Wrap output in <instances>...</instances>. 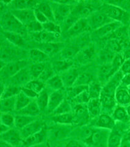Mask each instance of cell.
Segmentation results:
<instances>
[{
	"label": "cell",
	"mask_w": 130,
	"mask_h": 147,
	"mask_svg": "<svg viewBox=\"0 0 130 147\" xmlns=\"http://www.w3.org/2000/svg\"><path fill=\"white\" fill-rule=\"evenodd\" d=\"M37 119L38 118L36 117H30L18 114L15 117V127L17 129L21 130Z\"/></svg>",
	"instance_id": "cell-26"
},
{
	"label": "cell",
	"mask_w": 130,
	"mask_h": 147,
	"mask_svg": "<svg viewBox=\"0 0 130 147\" xmlns=\"http://www.w3.org/2000/svg\"><path fill=\"white\" fill-rule=\"evenodd\" d=\"M64 147H87V146L80 140L72 139L67 142Z\"/></svg>",
	"instance_id": "cell-53"
},
{
	"label": "cell",
	"mask_w": 130,
	"mask_h": 147,
	"mask_svg": "<svg viewBox=\"0 0 130 147\" xmlns=\"http://www.w3.org/2000/svg\"><path fill=\"white\" fill-rule=\"evenodd\" d=\"M34 13L36 20H38L39 22H40L41 24H45V23L49 21L48 20V18L45 16V15L43 14L40 11H39L38 9H34Z\"/></svg>",
	"instance_id": "cell-54"
},
{
	"label": "cell",
	"mask_w": 130,
	"mask_h": 147,
	"mask_svg": "<svg viewBox=\"0 0 130 147\" xmlns=\"http://www.w3.org/2000/svg\"><path fill=\"white\" fill-rule=\"evenodd\" d=\"M13 10H34L40 2L37 1H11Z\"/></svg>",
	"instance_id": "cell-24"
},
{
	"label": "cell",
	"mask_w": 130,
	"mask_h": 147,
	"mask_svg": "<svg viewBox=\"0 0 130 147\" xmlns=\"http://www.w3.org/2000/svg\"><path fill=\"white\" fill-rule=\"evenodd\" d=\"M87 107L91 119H95L101 114L102 105L100 98L90 99L87 104Z\"/></svg>",
	"instance_id": "cell-21"
},
{
	"label": "cell",
	"mask_w": 130,
	"mask_h": 147,
	"mask_svg": "<svg viewBox=\"0 0 130 147\" xmlns=\"http://www.w3.org/2000/svg\"><path fill=\"white\" fill-rule=\"evenodd\" d=\"M92 76L89 73H82L79 74L77 79L73 86L78 85H89L92 81Z\"/></svg>",
	"instance_id": "cell-47"
},
{
	"label": "cell",
	"mask_w": 130,
	"mask_h": 147,
	"mask_svg": "<svg viewBox=\"0 0 130 147\" xmlns=\"http://www.w3.org/2000/svg\"><path fill=\"white\" fill-rule=\"evenodd\" d=\"M3 34L5 38L9 41V42L13 44L18 47H21L24 44V41H23V37L21 35L15 33H12V32H6L4 31Z\"/></svg>",
	"instance_id": "cell-32"
},
{
	"label": "cell",
	"mask_w": 130,
	"mask_h": 147,
	"mask_svg": "<svg viewBox=\"0 0 130 147\" xmlns=\"http://www.w3.org/2000/svg\"><path fill=\"white\" fill-rule=\"evenodd\" d=\"M72 112V109L70 104L69 103L67 100L65 99L63 102L59 105V107L54 110V112L53 113L54 114V115H57Z\"/></svg>",
	"instance_id": "cell-46"
},
{
	"label": "cell",
	"mask_w": 130,
	"mask_h": 147,
	"mask_svg": "<svg viewBox=\"0 0 130 147\" xmlns=\"http://www.w3.org/2000/svg\"><path fill=\"white\" fill-rule=\"evenodd\" d=\"M108 129L94 127V132L85 145L89 147H107L109 133Z\"/></svg>",
	"instance_id": "cell-4"
},
{
	"label": "cell",
	"mask_w": 130,
	"mask_h": 147,
	"mask_svg": "<svg viewBox=\"0 0 130 147\" xmlns=\"http://www.w3.org/2000/svg\"><path fill=\"white\" fill-rule=\"evenodd\" d=\"M25 27L26 28L27 31H29L31 33H38L44 30L42 24H41L38 20L33 21Z\"/></svg>",
	"instance_id": "cell-50"
},
{
	"label": "cell",
	"mask_w": 130,
	"mask_h": 147,
	"mask_svg": "<svg viewBox=\"0 0 130 147\" xmlns=\"http://www.w3.org/2000/svg\"><path fill=\"white\" fill-rule=\"evenodd\" d=\"M87 20L90 30L93 31H95L102 26L114 22L108 16H106L105 13L100 11H95L92 13L87 18Z\"/></svg>",
	"instance_id": "cell-5"
},
{
	"label": "cell",
	"mask_w": 130,
	"mask_h": 147,
	"mask_svg": "<svg viewBox=\"0 0 130 147\" xmlns=\"http://www.w3.org/2000/svg\"><path fill=\"white\" fill-rule=\"evenodd\" d=\"M115 121L112 116L108 114L101 113L100 115L94 119L93 126L111 131L115 127Z\"/></svg>",
	"instance_id": "cell-11"
},
{
	"label": "cell",
	"mask_w": 130,
	"mask_h": 147,
	"mask_svg": "<svg viewBox=\"0 0 130 147\" xmlns=\"http://www.w3.org/2000/svg\"><path fill=\"white\" fill-rule=\"evenodd\" d=\"M21 91L23 92L26 96L29 98L30 99L34 100V99H36L38 97L39 94L36 93L35 91H34L33 90H32L28 88H27L26 86H23L21 88Z\"/></svg>",
	"instance_id": "cell-52"
},
{
	"label": "cell",
	"mask_w": 130,
	"mask_h": 147,
	"mask_svg": "<svg viewBox=\"0 0 130 147\" xmlns=\"http://www.w3.org/2000/svg\"><path fill=\"white\" fill-rule=\"evenodd\" d=\"M105 2L117 6L130 13V1H106Z\"/></svg>",
	"instance_id": "cell-51"
},
{
	"label": "cell",
	"mask_w": 130,
	"mask_h": 147,
	"mask_svg": "<svg viewBox=\"0 0 130 147\" xmlns=\"http://www.w3.org/2000/svg\"><path fill=\"white\" fill-rule=\"evenodd\" d=\"M95 56V49L94 46L88 45L82 50L80 55V59L82 62H89Z\"/></svg>",
	"instance_id": "cell-40"
},
{
	"label": "cell",
	"mask_w": 130,
	"mask_h": 147,
	"mask_svg": "<svg viewBox=\"0 0 130 147\" xmlns=\"http://www.w3.org/2000/svg\"><path fill=\"white\" fill-rule=\"evenodd\" d=\"M49 96L50 95H48L47 91L44 89L39 94L38 97L36 99V102L38 104L39 108L41 112L44 111V110L47 109Z\"/></svg>",
	"instance_id": "cell-37"
},
{
	"label": "cell",
	"mask_w": 130,
	"mask_h": 147,
	"mask_svg": "<svg viewBox=\"0 0 130 147\" xmlns=\"http://www.w3.org/2000/svg\"><path fill=\"white\" fill-rule=\"evenodd\" d=\"M30 57L32 60L35 61L36 63H44L49 58L48 55L39 49L31 50L30 51Z\"/></svg>",
	"instance_id": "cell-33"
},
{
	"label": "cell",
	"mask_w": 130,
	"mask_h": 147,
	"mask_svg": "<svg viewBox=\"0 0 130 147\" xmlns=\"http://www.w3.org/2000/svg\"><path fill=\"white\" fill-rule=\"evenodd\" d=\"M1 25L4 31L18 33L21 36L26 34L27 30L12 12H6L1 17Z\"/></svg>",
	"instance_id": "cell-3"
},
{
	"label": "cell",
	"mask_w": 130,
	"mask_h": 147,
	"mask_svg": "<svg viewBox=\"0 0 130 147\" xmlns=\"http://www.w3.org/2000/svg\"><path fill=\"white\" fill-rule=\"evenodd\" d=\"M55 22L62 23L71 13L73 10L72 5L59 3L56 1L50 3Z\"/></svg>",
	"instance_id": "cell-6"
},
{
	"label": "cell",
	"mask_w": 130,
	"mask_h": 147,
	"mask_svg": "<svg viewBox=\"0 0 130 147\" xmlns=\"http://www.w3.org/2000/svg\"><path fill=\"white\" fill-rule=\"evenodd\" d=\"M32 38L37 42H40L42 44L49 43V42H56L55 41L59 36V35L55 34L53 33H49L45 30L38 32V33H31Z\"/></svg>",
	"instance_id": "cell-19"
},
{
	"label": "cell",
	"mask_w": 130,
	"mask_h": 147,
	"mask_svg": "<svg viewBox=\"0 0 130 147\" xmlns=\"http://www.w3.org/2000/svg\"><path fill=\"white\" fill-rule=\"evenodd\" d=\"M112 117L115 122H130V117L127 111L126 107L117 105L112 114Z\"/></svg>",
	"instance_id": "cell-23"
},
{
	"label": "cell",
	"mask_w": 130,
	"mask_h": 147,
	"mask_svg": "<svg viewBox=\"0 0 130 147\" xmlns=\"http://www.w3.org/2000/svg\"><path fill=\"white\" fill-rule=\"evenodd\" d=\"M120 71L123 74V75H127L130 74V59L125 60L120 68Z\"/></svg>",
	"instance_id": "cell-56"
},
{
	"label": "cell",
	"mask_w": 130,
	"mask_h": 147,
	"mask_svg": "<svg viewBox=\"0 0 130 147\" xmlns=\"http://www.w3.org/2000/svg\"><path fill=\"white\" fill-rule=\"evenodd\" d=\"M29 147H45V146L44 144H40V145H38L29 146Z\"/></svg>",
	"instance_id": "cell-60"
},
{
	"label": "cell",
	"mask_w": 130,
	"mask_h": 147,
	"mask_svg": "<svg viewBox=\"0 0 130 147\" xmlns=\"http://www.w3.org/2000/svg\"><path fill=\"white\" fill-rule=\"evenodd\" d=\"M88 90V85H78L73 86L70 88H68L67 91V98L70 99H73L78 95L82 93L83 91Z\"/></svg>",
	"instance_id": "cell-41"
},
{
	"label": "cell",
	"mask_w": 130,
	"mask_h": 147,
	"mask_svg": "<svg viewBox=\"0 0 130 147\" xmlns=\"http://www.w3.org/2000/svg\"><path fill=\"white\" fill-rule=\"evenodd\" d=\"M26 65V61L23 60L12 61L5 64L4 66L1 67V77L3 79H11L23 68H25Z\"/></svg>",
	"instance_id": "cell-8"
},
{
	"label": "cell",
	"mask_w": 130,
	"mask_h": 147,
	"mask_svg": "<svg viewBox=\"0 0 130 147\" xmlns=\"http://www.w3.org/2000/svg\"><path fill=\"white\" fill-rule=\"evenodd\" d=\"M117 53L112 52L108 48L105 47L101 50L99 55V59L100 62H101V65L104 64H108L112 63L114 57Z\"/></svg>",
	"instance_id": "cell-36"
},
{
	"label": "cell",
	"mask_w": 130,
	"mask_h": 147,
	"mask_svg": "<svg viewBox=\"0 0 130 147\" xmlns=\"http://www.w3.org/2000/svg\"><path fill=\"white\" fill-rule=\"evenodd\" d=\"M115 100L118 105L127 107L130 105V88L120 84L115 93Z\"/></svg>",
	"instance_id": "cell-10"
},
{
	"label": "cell",
	"mask_w": 130,
	"mask_h": 147,
	"mask_svg": "<svg viewBox=\"0 0 130 147\" xmlns=\"http://www.w3.org/2000/svg\"><path fill=\"white\" fill-rule=\"evenodd\" d=\"M12 14L19 20L24 26H27L30 23L36 20L34 10H13Z\"/></svg>",
	"instance_id": "cell-14"
},
{
	"label": "cell",
	"mask_w": 130,
	"mask_h": 147,
	"mask_svg": "<svg viewBox=\"0 0 130 147\" xmlns=\"http://www.w3.org/2000/svg\"><path fill=\"white\" fill-rule=\"evenodd\" d=\"M99 11L105 13L113 21L121 23L123 25H127L130 21V13L105 1L102 3Z\"/></svg>",
	"instance_id": "cell-2"
},
{
	"label": "cell",
	"mask_w": 130,
	"mask_h": 147,
	"mask_svg": "<svg viewBox=\"0 0 130 147\" xmlns=\"http://www.w3.org/2000/svg\"><path fill=\"white\" fill-rule=\"evenodd\" d=\"M122 84L124 86H128L130 85V74H129L125 75L123 76L121 82V84Z\"/></svg>",
	"instance_id": "cell-57"
},
{
	"label": "cell",
	"mask_w": 130,
	"mask_h": 147,
	"mask_svg": "<svg viewBox=\"0 0 130 147\" xmlns=\"http://www.w3.org/2000/svg\"><path fill=\"white\" fill-rule=\"evenodd\" d=\"M1 139L5 141L13 146H18L23 140L20 130L11 128L7 132L1 134Z\"/></svg>",
	"instance_id": "cell-12"
},
{
	"label": "cell",
	"mask_w": 130,
	"mask_h": 147,
	"mask_svg": "<svg viewBox=\"0 0 130 147\" xmlns=\"http://www.w3.org/2000/svg\"><path fill=\"white\" fill-rule=\"evenodd\" d=\"M23 86H26L27 88L33 90L36 93L39 94L41 91L44 90L45 85L44 83L42 82L39 80H31Z\"/></svg>",
	"instance_id": "cell-45"
},
{
	"label": "cell",
	"mask_w": 130,
	"mask_h": 147,
	"mask_svg": "<svg viewBox=\"0 0 130 147\" xmlns=\"http://www.w3.org/2000/svg\"><path fill=\"white\" fill-rule=\"evenodd\" d=\"M12 83V85L19 86L20 85H26L27 83L32 80L29 69L23 68L16 74L11 78Z\"/></svg>",
	"instance_id": "cell-17"
},
{
	"label": "cell",
	"mask_w": 130,
	"mask_h": 147,
	"mask_svg": "<svg viewBox=\"0 0 130 147\" xmlns=\"http://www.w3.org/2000/svg\"><path fill=\"white\" fill-rule=\"evenodd\" d=\"M40 110L39 108L38 104L36 102V99L32 100L31 102L23 108L20 111H18V114L23 115L30 116V117H37L39 115Z\"/></svg>",
	"instance_id": "cell-25"
},
{
	"label": "cell",
	"mask_w": 130,
	"mask_h": 147,
	"mask_svg": "<svg viewBox=\"0 0 130 147\" xmlns=\"http://www.w3.org/2000/svg\"><path fill=\"white\" fill-rule=\"evenodd\" d=\"M52 119L53 121L60 124V125H71V124H73L74 122V115L72 112L70 113L54 115Z\"/></svg>",
	"instance_id": "cell-29"
},
{
	"label": "cell",
	"mask_w": 130,
	"mask_h": 147,
	"mask_svg": "<svg viewBox=\"0 0 130 147\" xmlns=\"http://www.w3.org/2000/svg\"><path fill=\"white\" fill-rule=\"evenodd\" d=\"M64 45L62 43L57 42H49L41 44L39 46V49L48 56L50 55H53L58 52H61L64 48Z\"/></svg>",
	"instance_id": "cell-22"
},
{
	"label": "cell",
	"mask_w": 130,
	"mask_h": 147,
	"mask_svg": "<svg viewBox=\"0 0 130 147\" xmlns=\"http://www.w3.org/2000/svg\"><path fill=\"white\" fill-rule=\"evenodd\" d=\"M10 129L11 128L6 125H3V124H1V134H3V133L7 132V131Z\"/></svg>",
	"instance_id": "cell-59"
},
{
	"label": "cell",
	"mask_w": 130,
	"mask_h": 147,
	"mask_svg": "<svg viewBox=\"0 0 130 147\" xmlns=\"http://www.w3.org/2000/svg\"><path fill=\"white\" fill-rule=\"evenodd\" d=\"M80 52V48L78 46H69L64 47L60 52L61 59L72 60V59L77 55Z\"/></svg>",
	"instance_id": "cell-27"
},
{
	"label": "cell",
	"mask_w": 130,
	"mask_h": 147,
	"mask_svg": "<svg viewBox=\"0 0 130 147\" xmlns=\"http://www.w3.org/2000/svg\"><path fill=\"white\" fill-rule=\"evenodd\" d=\"M105 47L108 48L115 53H119L123 50V46L121 41L116 39L108 40Z\"/></svg>",
	"instance_id": "cell-42"
},
{
	"label": "cell",
	"mask_w": 130,
	"mask_h": 147,
	"mask_svg": "<svg viewBox=\"0 0 130 147\" xmlns=\"http://www.w3.org/2000/svg\"><path fill=\"white\" fill-rule=\"evenodd\" d=\"M124 75L120 69L105 84L101 92L100 99L102 105V112L112 115L117 104L115 100V93L117 87L121 84Z\"/></svg>",
	"instance_id": "cell-1"
},
{
	"label": "cell",
	"mask_w": 130,
	"mask_h": 147,
	"mask_svg": "<svg viewBox=\"0 0 130 147\" xmlns=\"http://www.w3.org/2000/svg\"><path fill=\"white\" fill-rule=\"evenodd\" d=\"M16 96L12 98L1 99V112L10 113L15 110Z\"/></svg>",
	"instance_id": "cell-28"
},
{
	"label": "cell",
	"mask_w": 130,
	"mask_h": 147,
	"mask_svg": "<svg viewBox=\"0 0 130 147\" xmlns=\"http://www.w3.org/2000/svg\"><path fill=\"white\" fill-rule=\"evenodd\" d=\"M15 147H18V146H15Z\"/></svg>",
	"instance_id": "cell-63"
},
{
	"label": "cell",
	"mask_w": 130,
	"mask_h": 147,
	"mask_svg": "<svg viewBox=\"0 0 130 147\" xmlns=\"http://www.w3.org/2000/svg\"><path fill=\"white\" fill-rule=\"evenodd\" d=\"M44 63H36L32 65L29 69L32 79H39L45 69Z\"/></svg>",
	"instance_id": "cell-43"
},
{
	"label": "cell",
	"mask_w": 130,
	"mask_h": 147,
	"mask_svg": "<svg viewBox=\"0 0 130 147\" xmlns=\"http://www.w3.org/2000/svg\"><path fill=\"white\" fill-rule=\"evenodd\" d=\"M103 86L99 82L92 80L88 85V92H89L90 99L100 98L101 92Z\"/></svg>",
	"instance_id": "cell-31"
},
{
	"label": "cell",
	"mask_w": 130,
	"mask_h": 147,
	"mask_svg": "<svg viewBox=\"0 0 130 147\" xmlns=\"http://www.w3.org/2000/svg\"><path fill=\"white\" fill-rule=\"evenodd\" d=\"M120 147H130V130L123 135Z\"/></svg>",
	"instance_id": "cell-55"
},
{
	"label": "cell",
	"mask_w": 130,
	"mask_h": 147,
	"mask_svg": "<svg viewBox=\"0 0 130 147\" xmlns=\"http://www.w3.org/2000/svg\"><path fill=\"white\" fill-rule=\"evenodd\" d=\"M46 138H47V132L44 127L42 130L23 140V144L26 147L42 144H44Z\"/></svg>",
	"instance_id": "cell-18"
},
{
	"label": "cell",
	"mask_w": 130,
	"mask_h": 147,
	"mask_svg": "<svg viewBox=\"0 0 130 147\" xmlns=\"http://www.w3.org/2000/svg\"><path fill=\"white\" fill-rule=\"evenodd\" d=\"M128 38L130 40V26L128 28Z\"/></svg>",
	"instance_id": "cell-62"
},
{
	"label": "cell",
	"mask_w": 130,
	"mask_h": 147,
	"mask_svg": "<svg viewBox=\"0 0 130 147\" xmlns=\"http://www.w3.org/2000/svg\"><path fill=\"white\" fill-rule=\"evenodd\" d=\"M44 127V123L37 119L36 120L31 123L28 125L20 130L23 140H24L32 135L39 132L42 130Z\"/></svg>",
	"instance_id": "cell-13"
},
{
	"label": "cell",
	"mask_w": 130,
	"mask_h": 147,
	"mask_svg": "<svg viewBox=\"0 0 130 147\" xmlns=\"http://www.w3.org/2000/svg\"><path fill=\"white\" fill-rule=\"evenodd\" d=\"M45 84L50 88L53 90L54 91L61 90L64 87L61 76L57 75L51 77L49 80L46 81Z\"/></svg>",
	"instance_id": "cell-34"
},
{
	"label": "cell",
	"mask_w": 130,
	"mask_h": 147,
	"mask_svg": "<svg viewBox=\"0 0 130 147\" xmlns=\"http://www.w3.org/2000/svg\"><path fill=\"white\" fill-rule=\"evenodd\" d=\"M65 100L62 90L55 91L50 94L48 107L46 110L48 113H53L59 105Z\"/></svg>",
	"instance_id": "cell-15"
},
{
	"label": "cell",
	"mask_w": 130,
	"mask_h": 147,
	"mask_svg": "<svg viewBox=\"0 0 130 147\" xmlns=\"http://www.w3.org/2000/svg\"><path fill=\"white\" fill-rule=\"evenodd\" d=\"M36 9L44 14L49 21L56 22L52 8L50 3L47 2H40Z\"/></svg>",
	"instance_id": "cell-30"
},
{
	"label": "cell",
	"mask_w": 130,
	"mask_h": 147,
	"mask_svg": "<svg viewBox=\"0 0 130 147\" xmlns=\"http://www.w3.org/2000/svg\"><path fill=\"white\" fill-rule=\"evenodd\" d=\"M1 122L3 125L12 128L13 126H15V117L11 113H2Z\"/></svg>",
	"instance_id": "cell-49"
},
{
	"label": "cell",
	"mask_w": 130,
	"mask_h": 147,
	"mask_svg": "<svg viewBox=\"0 0 130 147\" xmlns=\"http://www.w3.org/2000/svg\"><path fill=\"white\" fill-rule=\"evenodd\" d=\"M90 99V97L88 90L83 91L82 93L78 95L76 97L72 99L73 102L76 104H87Z\"/></svg>",
	"instance_id": "cell-48"
},
{
	"label": "cell",
	"mask_w": 130,
	"mask_h": 147,
	"mask_svg": "<svg viewBox=\"0 0 130 147\" xmlns=\"http://www.w3.org/2000/svg\"><path fill=\"white\" fill-rule=\"evenodd\" d=\"M42 26L44 30L55 34L60 35V33L62 31L61 26L54 22L48 21L45 24H42Z\"/></svg>",
	"instance_id": "cell-44"
},
{
	"label": "cell",
	"mask_w": 130,
	"mask_h": 147,
	"mask_svg": "<svg viewBox=\"0 0 130 147\" xmlns=\"http://www.w3.org/2000/svg\"><path fill=\"white\" fill-rule=\"evenodd\" d=\"M21 91V88L19 86L14 85H9L7 87H4L1 90V99L12 98L16 96Z\"/></svg>",
	"instance_id": "cell-38"
},
{
	"label": "cell",
	"mask_w": 130,
	"mask_h": 147,
	"mask_svg": "<svg viewBox=\"0 0 130 147\" xmlns=\"http://www.w3.org/2000/svg\"><path fill=\"white\" fill-rule=\"evenodd\" d=\"M126 109H127V111L128 115L130 117V105H129V106H128L127 107H126Z\"/></svg>",
	"instance_id": "cell-61"
},
{
	"label": "cell",
	"mask_w": 130,
	"mask_h": 147,
	"mask_svg": "<svg viewBox=\"0 0 130 147\" xmlns=\"http://www.w3.org/2000/svg\"><path fill=\"white\" fill-rule=\"evenodd\" d=\"M90 30L87 18H81L78 20L67 31V34L69 36H74L86 33L87 30Z\"/></svg>",
	"instance_id": "cell-16"
},
{
	"label": "cell",
	"mask_w": 130,
	"mask_h": 147,
	"mask_svg": "<svg viewBox=\"0 0 130 147\" xmlns=\"http://www.w3.org/2000/svg\"><path fill=\"white\" fill-rule=\"evenodd\" d=\"M0 147H14V146H13L11 144L7 143V142L1 139V140H0Z\"/></svg>",
	"instance_id": "cell-58"
},
{
	"label": "cell",
	"mask_w": 130,
	"mask_h": 147,
	"mask_svg": "<svg viewBox=\"0 0 130 147\" xmlns=\"http://www.w3.org/2000/svg\"><path fill=\"white\" fill-rule=\"evenodd\" d=\"M123 25L120 22H113L101 27L98 30L94 31L93 34L96 38H99L100 39H106L115 31Z\"/></svg>",
	"instance_id": "cell-9"
},
{
	"label": "cell",
	"mask_w": 130,
	"mask_h": 147,
	"mask_svg": "<svg viewBox=\"0 0 130 147\" xmlns=\"http://www.w3.org/2000/svg\"><path fill=\"white\" fill-rule=\"evenodd\" d=\"M78 76L79 73L78 71L74 68H70L68 70L62 72L61 78L62 80L64 86L67 87V88L73 86L75 84Z\"/></svg>",
	"instance_id": "cell-20"
},
{
	"label": "cell",
	"mask_w": 130,
	"mask_h": 147,
	"mask_svg": "<svg viewBox=\"0 0 130 147\" xmlns=\"http://www.w3.org/2000/svg\"><path fill=\"white\" fill-rule=\"evenodd\" d=\"M32 99L26 96L23 92L20 91L16 96V104H15V110L17 112L20 111L23 108L28 105Z\"/></svg>",
	"instance_id": "cell-35"
},
{
	"label": "cell",
	"mask_w": 130,
	"mask_h": 147,
	"mask_svg": "<svg viewBox=\"0 0 130 147\" xmlns=\"http://www.w3.org/2000/svg\"><path fill=\"white\" fill-rule=\"evenodd\" d=\"M73 64L72 60L61 59L55 61L53 63V69L59 72H64L71 68Z\"/></svg>",
	"instance_id": "cell-39"
},
{
	"label": "cell",
	"mask_w": 130,
	"mask_h": 147,
	"mask_svg": "<svg viewBox=\"0 0 130 147\" xmlns=\"http://www.w3.org/2000/svg\"><path fill=\"white\" fill-rule=\"evenodd\" d=\"M74 115L73 124L78 126H85L91 119L88 112L87 104H76L72 111Z\"/></svg>",
	"instance_id": "cell-7"
}]
</instances>
